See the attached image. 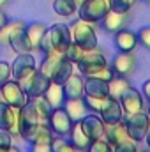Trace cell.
<instances>
[{
	"label": "cell",
	"mask_w": 150,
	"mask_h": 152,
	"mask_svg": "<svg viewBox=\"0 0 150 152\" xmlns=\"http://www.w3.org/2000/svg\"><path fill=\"white\" fill-rule=\"evenodd\" d=\"M138 152H150V149H147V151H138Z\"/></svg>",
	"instance_id": "cell-49"
},
{
	"label": "cell",
	"mask_w": 150,
	"mask_h": 152,
	"mask_svg": "<svg viewBox=\"0 0 150 152\" xmlns=\"http://www.w3.org/2000/svg\"><path fill=\"white\" fill-rule=\"evenodd\" d=\"M145 2H147V4H150V0H145Z\"/></svg>",
	"instance_id": "cell-50"
},
{
	"label": "cell",
	"mask_w": 150,
	"mask_h": 152,
	"mask_svg": "<svg viewBox=\"0 0 150 152\" xmlns=\"http://www.w3.org/2000/svg\"><path fill=\"white\" fill-rule=\"evenodd\" d=\"M39 124H41L39 117L34 112L30 103H27L23 108H20V112H18V136L20 138H23L25 142H30Z\"/></svg>",
	"instance_id": "cell-7"
},
{
	"label": "cell",
	"mask_w": 150,
	"mask_h": 152,
	"mask_svg": "<svg viewBox=\"0 0 150 152\" xmlns=\"http://www.w3.org/2000/svg\"><path fill=\"white\" fill-rule=\"evenodd\" d=\"M12 145V134L9 131L0 129V147H11Z\"/></svg>",
	"instance_id": "cell-41"
},
{
	"label": "cell",
	"mask_w": 150,
	"mask_h": 152,
	"mask_svg": "<svg viewBox=\"0 0 150 152\" xmlns=\"http://www.w3.org/2000/svg\"><path fill=\"white\" fill-rule=\"evenodd\" d=\"M133 85H131V81H129V78H124V76H118L115 75L108 81V88H110V97L113 99H118L127 88H131Z\"/></svg>",
	"instance_id": "cell-27"
},
{
	"label": "cell",
	"mask_w": 150,
	"mask_h": 152,
	"mask_svg": "<svg viewBox=\"0 0 150 152\" xmlns=\"http://www.w3.org/2000/svg\"><path fill=\"white\" fill-rule=\"evenodd\" d=\"M53 131L51 127L48 126V122H41L37 126V129L34 131L32 138H30V143H51L53 140Z\"/></svg>",
	"instance_id": "cell-30"
},
{
	"label": "cell",
	"mask_w": 150,
	"mask_h": 152,
	"mask_svg": "<svg viewBox=\"0 0 150 152\" xmlns=\"http://www.w3.org/2000/svg\"><path fill=\"white\" fill-rule=\"evenodd\" d=\"M106 64H110L108 62V57L97 46L94 50H87L83 53L81 60L76 64V67H78V73H81L83 76H92V75H95L97 71H101Z\"/></svg>",
	"instance_id": "cell-3"
},
{
	"label": "cell",
	"mask_w": 150,
	"mask_h": 152,
	"mask_svg": "<svg viewBox=\"0 0 150 152\" xmlns=\"http://www.w3.org/2000/svg\"><path fill=\"white\" fill-rule=\"evenodd\" d=\"M36 71H37V60L34 58L32 53H16V58L11 64V75L14 80L21 83Z\"/></svg>",
	"instance_id": "cell-8"
},
{
	"label": "cell",
	"mask_w": 150,
	"mask_h": 152,
	"mask_svg": "<svg viewBox=\"0 0 150 152\" xmlns=\"http://www.w3.org/2000/svg\"><path fill=\"white\" fill-rule=\"evenodd\" d=\"M145 142H147V145H149V149H150V129H149V133H147V136H145Z\"/></svg>",
	"instance_id": "cell-47"
},
{
	"label": "cell",
	"mask_w": 150,
	"mask_h": 152,
	"mask_svg": "<svg viewBox=\"0 0 150 152\" xmlns=\"http://www.w3.org/2000/svg\"><path fill=\"white\" fill-rule=\"evenodd\" d=\"M87 106H88V112H94V113H99L103 110V106L108 103L110 97H90V96H83Z\"/></svg>",
	"instance_id": "cell-34"
},
{
	"label": "cell",
	"mask_w": 150,
	"mask_h": 152,
	"mask_svg": "<svg viewBox=\"0 0 150 152\" xmlns=\"http://www.w3.org/2000/svg\"><path fill=\"white\" fill-rule=\"evenodd\" d=\"M73 34V41H74L78 46H81L85 51L87 50H94L99 46V41H97V34H95V28L92 23H87L83 20H78L71 30Z\"/></svg>",
	"instance_id": "cell-6"
},
{
	"label": "cell",
	"mask_w": 150,
	"mask_h": 152,
	"mask_svg": "<svg viewBox=\"0 0 150 152\" xmlns=\"http://www.w3.org/2000/svg\"><path fill=\"white\" fill-rule=\"evenodd\" d=\"M28 103L32 104V108H34V112L37 113L39 117V122H48V117L51 113V106H50V103L41 96V97H30L28 99Z\"/></svg>",
	"instance_id": "cell-28"
},
{
	"label": "cell",
	"mask_w": 150,
	"mask_h": 152,
	"mask_svg": "<svg viewBox=\"0 0 150 152\" xmlns=\"http://www.w3.org/2000/svg\"><path fill=\"white\" fill-rule=\"evenodd\" d=\"M99 115H101V118H103V122L106 126L117 124V122L124 120V117H125L122 106H120V103H118V99H113V97L108 99V103L103 106V110L99 112Z\"/></svg>",
	"instance_id": "cell-20"
},
{
	"label": "cell",
	"mask_w": 150,
	"mask_h": 152,
	"mask_svg": "<svg viewBox=\"0 0 150 152\" xmlns=\"http://www.w3.org/2000/svg\"><path fill=\"white\" fill-rule=\"evenodd\" d=\"M129 21H131V18H129V12H117V11H108L106 14H104V18L101 20V27H103V30L104 32H108V34H117L118 30H122V28H125L127 25H129Z\"/></svg>",
	"instance_id": "cell-14"
},
{
	"label": "cell",
	"mask_w": 150,
	"mask_h": 152,
	"mask_svg": "<svg viewBox=\"0 0 150 152\" xmlns=\"http://www.w3.org/2000/svg\"><path fill=\"white\" fill-rule=\"evenodd\" d=\"M0 152H21V149L11 145V147H0Z\"/></svg>",
	"instance_id": "cell-45"
},
{
	"label": "cell",
	"mask_w": 150,
	"mask_h": 152,
	"mask_svg": "<svg viewBox=\"0 0 150 152\" xmlns=\"http://www.w3.org/2000/svg\"><path fill=\"white\" fill-rule=\"evenodd\" d=\"M48 103H50V106L51 108H60V106H64V103H66V94H64V87L60 85V83H50V87H48V90L44 92V96H42Z\"/></svg>",
	"instance_id": "cell-23"
},
{
	"label": "cell",
	"mask_w": 150,
	"mask_h": 152,
	"mask_svg": "<svg viewBox=\"0 0 150 152\" xmlns=\"http://www.w3.org/2000/svg\"><path fill=\"white\" fill-rule=\"evenodd\" d=\"M18 112L20 110L0 101V129L9 131L12 136H18Z\"/></svg>",
	"instance_id": "cell-16"
},
{
	"label": "cell",
	"mask_w": 150,
	"mask_h": 152,
	"mask_svg": "<svg viewBox=\"0 0 150 152\" xmlns=\"http://www.w3.org/2000/svg\"><path fill=\"white\" fill-rule=\"evenodd\" d=\"M113 73L118 76H124V78H131L136 71V66H138V60H136V55L134 51H118L113 60L110 62Z\"/></svg>",
	"instance_id": "cell-9"
},
{
	"label": "cell",
	"mask_w": 150,
	"mask_h": 152,
	"mask_svg": "<svg viewBox=\"0 0 150 152\" xmlns=\"http://www.w3.org/2000/svg\"><path fill=\"white\" fill-rule=\"evenodd\" d=\"M104 138L108 140V143L111 145L113 149L118 147V145H122V143H125L127 140H131L129 134H127V129H125L124 120H120V122H117V124H110V126H106Z\"/></svg>",
	"instance_id": "cell-19"
},
{
	"label": "cell",
	"mask_w": 150,
	"mask_h": 152,
	"mask_svg": "<svg viewBox=\"0 0 150 152\" xmlns=\"http://www.w3.org/2000/svg\"><path fill=\"white\" fill-rule=\"evenodd\" d=\"M50 147H51V152H76L78 151L67 136H53Z\"/></svg>",
	"instance_id": "cell-32"
},
{
	"label": "cell",
	"mask_w": 150,
	"mask_h": 152,
	"mask_svg": "<svg viewBox=\"0 0 150 152\" xmlns=\"http://www.w3.org/2000/svg\"><path fill=\"white\" fill-rule=\"evenodd\" d=\"M9 2H11V0H0V9H4V7L9 4Z\"/></svg>",
	"instance_id": "cell-46"
},
{
	"label": "cell",
	"mask_w": 150,
	"mask_h": 152,
	"mask_svg": "<svg viewBox=\"0 0 150 152\" xmlns=\"http://www.w3.org/2000/svg\"><path fill=\"white\" fill-rule=\"evenodd\" d=\"M94 78H99V80H104V81H110L113 76H115V73H113V69H111V66L110 64H106L101 71H97L95 75H92Z\"/></svg>",
	"instance_id": "cell-38"
},
{
	"label": "cell",
	"mask_w": 150,
	"mask_h": 152,
	"mask_svg": "<svg viewBox=\"0 0 150 152\" xmlns=\"http://www.w3.org/2000/svg\"><path fill=\"white\" fill-rule=\"evenodd\" d=\"M69 140L73 142V145H74L76 149H79V151H87L88 145H90V142H92L83 133V129L79 126V120L78 122H73V127H71V133H69Z\"/></svg>",
	"instance_id": "cell-26"
},
{
	"label": "cell",
	"mask_w": 150,
	"mask_h": 152,
	"mask_svg": "<svg viewBox=\"0 0 150 152\" xmlns=\"http://www.w3.org/2000/svg\"><path fill=\"white\" fill-rule=\"evenodd\" d=\"M7 44L12 48L14 53H32L30 51V46H28V42L25 39V28L20 30V32H16L14 36H11Z\"/></svg>",
	"instance_id": "cell-31"
},
{
	"label": "cell",
	"mask_w": 150,
	"mask_h": 152,
	"mask_svg": "<svg viewBox=\"0 0 150 152\" xmlns=\"http://www.w3.org/2000/svg\"><path fill=\"white\" fill-rule=\"evenodd\" d=\"M85 96H90V97H110L108 81L94 78V76H85Z\"/></svg>",
	"instance_id": "cell-21"
},
{
	"label": "cell",
	"mask_w": 150,
	"mask_h": 152,
	"mask_svg": "<svg viewBox=\"0 0 150 152\" xmlns=\"http://www.w3.org/2000/svg\"><path fill=\"white\" fill-rule=\"evenodd\" d=\"M118 103L124 110V115H131V113H136V112H143L147 110L145 108V99L141 96L140 90H136L134 87L127 88L120 97H118Z\"/></svg>",
	"instance_id": "cell-12"
},
{
	"label": "cell",
	"mask_w": 150,
	"mask_h": 152,
	"mask_svg": "<svg viewBox=\"0 0 150 152\" xmlns=\"http://www.w3.org/2000/svg\"><path fill=\"white\" fill-rule=\"evenodd\" d=\"M7 23H9V18H7V14L4 12V9H0V28L5 27Z\"/></svg>",
	"instance_id": "cell-44"
},
{
	"label": "cell",
	"mask_w": 150,
	"mask_h": 152,
	"mask_svg": "<svg viewBox=\"0 0 150 152\" xmlns=\"http://www.w3.org/2000/svg\"><path fill=\"white\" fill-rule=\"evenodd\" d=\"M48 32V27L44 23H27L25 27V39L30 46V51L36 53V51H41V44H42V39Z\"/></svg>",
	"instance_id": "cell-15"
},
{
	"label": "cell",
	"mask_w": 150,
	"mask_h": 152,
	"mask_svg": "<svg viewBox=\"0 0 150 152\" xmlns=\"http://www.w3.org/2000/svg\"><path fill=\"white\" fill-rule=\"evenodd\" d=\"M79 126L83 129V133L90 138V140H97V138H104V131H106V124L103 122L101 115L88 112L81 120Z\"/></svg>",
	"instance_id": "cell-13"
},
{
	"label": "cell",
	"mask_w": 150,
	"mask_h": 152,
	"mask_svg": "<svg viewBox=\"0 0 150 152\" xmlns=\"http://www.w3.org/2000/svg\"><path fill=\"white\" fill-rule=\"evenodd\" d=\"M138 42L150 51V25L141 27V28L138 30Z\"/></svg>",
	"instance_id": "cell-37"
},
{
	"label": "cell",
	"mask_w": 150,
	"mask_h": 152,
	"mask_svg": "<svg viewBox=\"0 0 150 152\" xmlns=\"http://www.w3.org/2000/svg\"><path fill=\"white\" fill-rule=\"evenodd\" d=\"M83 53H85V50H83L81 46H78L74 41H73V42H71V44H69V46L66 48V51L62 53V57H64L66 60H69V62H71L73 66H76V64H78V62L81 60Z\"/></svg>",
	"instance_id": "cell-33"
},
{
	"label": "cell",
	"mask_w": 150,
	"mask_h": 152,
	"mask_svg": "<svg viewBox=\"0 0 150 152\" xmlns=\"http://www.w3.org/2000/svg\"><path fill=\"white\" fill-rule=\"evenodd\" d=\"M50 83H51L50 76L42 75L37 69L32 76H28L27 80L21 81V87L25 88V92H27V96L30 99V97H41V96H44V92L48 90Z\"/></svg>",
	"instance_id": "cell-11"
},
{
	"label": "cell",
	"mask_w": 150,
	"mask_h": 152,
	"mask_svg": "<svg viewBox=\"0 0 150 152\" xmlns=\"http://www.w3.org/2000/svg\"><path fill=\"white\" fill-rule=\"evenodd\" d=\"M110 2V9L117 12H129L133 9V5H136L138 0H108Z\"/></svg>",
	"instance_id": "cell-35"
},
{
	"label": "cell",
	"mask_w": 150,
	"mask_h": 152,
	"mask_svg": "<svg viewBox=\"0 0 150 152\" xmlns=\"http://www.w3.org/2000/svg\"><path fill=\"white\" fill-rule=\"evenodd\" d=\"M124 124H125L129 138L133 142L140 143V142L145 140V136H147V133H149V129H150V115L147 113V110L125 115L124 117Z\"/></svg>",
	"instance_id": "cell-1"
},
{
	"label": "cell",
	"mask_w": 150,
	"mask_h": 152,
	"mask_svg": "<svg viewBox=\"0 0 150 152\" xmlns=\"http://www.w3.org/2000/svg\"><path fill=\"white\" fill-rule=\"evenodd\" d=\"M147 113H149V115H150V104H149V108H147Z\"/></svg>",
	"instance_id": "cell-48"
},
{
	"label": "cell",
	"mask_w": 150,
	"mask_h": 152,
	"mask_svg": "<svg viewBox=\"0 0 150 152\" xmlns=\"http://www.w3.org/2000/svg\"><path fill=\"white\" fill-rule=\"evenodd\" d=\"M74 73V66L69 62V60H66L64 57L58 60V64H57V67L53 69V73H51V76H50V80L53 81V83H64L69 76Z\"/></svg>",
	"instance_id": "cell-24"
},
{
	"label": "cell",
	"mask_w": 150,
	"mask_h": 152,
	"mask_svg": "<svg viewBox=\"0 0 150 152\" xmlns=\"http://www.w3.org/2000/svg\"><path fill=\"white\" fill-rule=\"evenodd\" d=\"M30 152H51L50 143H30Z\"/></svg>",
	"instance_id": "cell-42"
},
{
	"label": "cell",
	"mask_w": 150,
	"mask_h": 152,
	"mask_svg": "<svg viewBox=\"0 0 150 152\" xmlns=\"http://www.w3.org/2000/svg\"><path fill=\"white\" fill-rule=\"evenodd\" d=\"M11 78H12V75H11V64L9 62H0V85L5 83Z\"/></svg>",
	"instance_id": "cell-40"
},
{
	"label": "cell",
	"mask_w": 150,
	"mask_h": 152,
	"mask_svg": "<svg viewBox=\"0 0 150 152\" xmlns=\"http://www.w3.org/2000/svg\"><path fill=\"white\" fill-rule=\"evenodd\" d=\"M78 0H53V11L58 16H73L78 12Z\"/></svg>",
	"instance_id": "cell-29"
},
{
	"label": "cell",
	"mask_w": 150,
	"mask_h": 152,
	"mask_svg": "<svg viewBox=\"0 0 150 152\" xmlns=\"http://www.w3.org/2000/svg\"><path fill=\"white\" fill-rule=\"evenodd\" d=\"M108 11H110L108 0H83L78 5V18L95 25V23H101V20Z\"/></svg>",
	"instance_id": "cell-4"
},
{
	"label": "cell",
	"mask_w": 150,
	"mask_h": 152,
	"mask_svg": "<svg viewBox=\"0 0 150 152\" xmlns=\"http://www.w3.org/2000/svg\"><path fill=\"white\" fill-rule=\"evenodd\" d=\"M0 101L20 110L28 103V96L25 92V88L21 87V83L18 80H7L5 83L0 85Z\"/></svg>",
	"instance_id": "cell-2"
},
{
	"label": "cell",
	"mask_w": 150,
	"mask_h": 152,
	"mask_svg": "<svg viewBox=\"0 0 150 152\" xmlns=\"http://www.w3.org/2000/svg\"><path fill=\"white\" fill-rule=\"evenodd\" d=\"M64 94L66 99H74V97H83L85 96V76L81 73H73L64 83Z\"/></svg>",
	"instance_id": "cell-18"
},
{
	"label": "cell",
	"mask_w": 150,
	"mask_h": 152,
	"mask_svg": "<svg viewBox=\"0 0 150 152\" xmlns=\"http://www.w3.org/2000/svg\"><path fill=\"white\" fill-rule=\"evenodd\" d=\"M138 143L136 142H133V140H127L125 143H122V145H118V147H115L113 152H138Z\"/></svg>",
	"instance_id": "cell-39"
},
{
	"label": "cell",
	"mask_w": 150,
	"mask_h": 152,
	"mask_svg": "<svg viewBox=\"0 0 150 152\" xmlns=\"http://www.w3.org/2000/svg\"><path fill=\"white\" fill-rule=\"evenodd\" d=\"M87 152H113V147L108 143L106 138H97V140H92Z\"/></svg>",
	"instance_id": "cell-36"
},
{
	"label": "cell",
	"mask_w": 150,
	"mask_h": 152,
	"mask_svg": "<svg viewBox=\"0 0 150 152\" xmlns=\"http://www.w3.org/2000/svg\"><path fill=\"white\" fill-rule=\"evenodd\" d=\"M46 39L50 42V48L57 53H64L66 48L73 42V34H71V27L66 23H55L51 27H48Z\"/></svg>",
	"instance_id": "cell-5"
},
{
	"label": "cell",
	"mask_w": 150,
	"mask_h": 152,
	"mask_svg": "<svg viewBox=\"0 0 150 152\" xmlns=\"http://www.w3.org/2000/svg\"><path fill=\"white\" fill-rule=\"evenodd\" d=\"M42 60H41V64H39V71L42 73V75L46 76H51L53 73V69L57 67V64H58V60L62 58V53H57V51H53V50H48V51H42Z\"/></svg>",
	"instance_id": "cell-25"
},
{
	"label": "cell",
	"mask_w": 150,
	"mask_h": 152,
	"mask_svg": "<svg viewBox=\"0 0 150 152\" xmlns=\"http://www.w3.org/2000/svg\"><path fill=\"white\" fill-rule=\"evenodd\" d=\"M48 126L51 127L55 136H69L71 127H73V118L67 115L64 106L53 108L50 117H48Z\"/></svg>",
	"instance_id": "cell-10"
},
{
	"label": "cell",
	"mask_w": 150,
	"mask_h": 152,
	"mask_svg": "<svg viewBox=\"0 0 150 152\" xmlns=\"http://www.w3.org/2000/svg\"><path fill=\"white\" fill-rule=\"evenodd\" d=\"M64 110L67 112V115L73 118V122L81 120L85 115L88 113V106L85 103L83 97H74V99H66L64 103Z\"/></svg>",
	"instance_id": "cell-22"
},
{
	"label": "cell",
	"mask_w": 150,
	"mask_h": 152,
	"mask_svg": "<svg viewBox=\"0 0 150 152\" xmlns=\"http://www.w3.org/2000/svg\"><path fill=\"white\" fill-rule=\"evenodd\" d=\"M113 41H115V48L118 51H134L138 42V32L131 30V28H122L117 34H113Z\"/></svg>",
	"instance_id": "cell-17"
},
{
	"label": "cell",
	"mask_w": 150,
	"mask_h": 152,
	"mask_svg": "<svg viewBox=\"0 0 150 152\" xmlns=\"http://www.w3.org/2000/svg\"><path fill=\"white\" fill-rule=\"evenodd\" d=\"M140 92H141L143 99L150 104V80H147V81L143 83V87H141V90H140Z\"/></svg>",
	"instance_id": "cell-43"
}]
</instances>
